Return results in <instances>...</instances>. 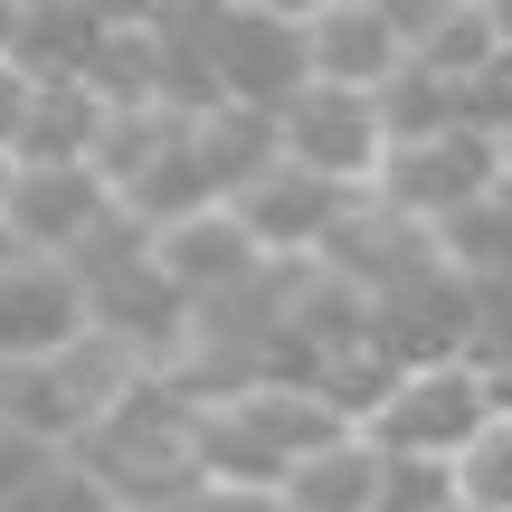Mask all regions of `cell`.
<instances>
[{
    "label": "cell",
    "mask_w": 512,
    "mask_h": 512,
    "mask_svg": "<svg viewBox=\"0 0 512 512\" xmlns=\"http://www.w3.org/2000/svg\"><path fill=\"white\" fill-rule=\"evenodd\" d=\"M152 512H285L275 503V484H228V475H190L171 503H152Z\"/></svg>",
    "instance_id": "obj_20"
},
{
    "label": "cell",
    "mask_w": 512,
    "mask_h": 512,
    "mask_svg": "<svg viewBox=\"0 0 512 512\" xmlns=\"http://www.w3.org/2000/svg\"><path fill=\"white\" fill-rule=\"evenodd\" d=\"M304 48H313V76H332V86H389V67L408 57V38L389 29L370 0H323V10L304 19Z\"/></svg>",
    "instance_id": "obj_10"
},
{
    "label": "cell",
    "mask_w": 512,
    "mask_h": 512,
    "mask_svg": "<svg viewBox=\"0 0 512 512\" xmlns=\"http://www.w3.org/2000/svg\"><path fill=\"white\" fill-rule=\"evenodd\" d=\"M238 10H275V19H313L323 0H238Z\"/></svg>",
    "instance_id": "obj_23"
},
{
    "label": "cell",
    "mask_w": 512,
    "mask_h": 512,
    "mask_svg": "<svg viewBox=\"0 0 512 512\" xmlns=\"http://www.w3.org/2000/svg\"><path fill=\"white\" fill-rule=\"evenodd\" d=\"M29 95H38V76L19 67L10 48H0V152H19V124H29Z\"/></svg>",
    "instance_id": "obj_21"
},
{
    "label": "cell",
    "mask_w": 512,
    "mask_h": 512,
    "mask_svg": "<svg viewBox=\"0 0 512 512\" xmlns=\"http://www.w3.org/2000/svg\"><path fill=\"white\" fill-rule=\"evenodd\" d=\"M200 57H209V86H219V105H266V114L313 76L304 19L238 10V0H219V10L200 19Z\"/></svg>",
    "instance_id": "obj_4"
},
{
    "label": "cell",
    "mask_w": 512,
    "mask_h": 512,
    "mask_svg": "<svg viewBox=\"0 0 512 512\" xmlns=\"http://www.w3.org/2000/svg\"><path fill=\"white\" fill-rule=\"evenodd\" d=\"M114 209L124 200H114V181L95 162H19L10 171V209H0V238L38 247V256H76Z\"/></svg>",
    "instance_id": "obj_5"
},
{
    "label": "cell",
    "mask_w": 512,
    "mask_h": 512,
    "mask_svg": "<svg viewBox=\"0 0 512 512\" xmlns=\"http://www.w3.org/2000/svg\"><path fill=\"white\" fill-rule=\"evenodd\" d=\"M446 512H484V503H465V494H456V503H446Z\"/></svg>",
    "instance_id": "obj_26"
},
{
    "label": "cell",
    "mask_w": 512,
    "mask_h": 512,
    "mask_svg": "<svg viewBox=\"0 0 512 512\" xmlns=\"http://www.w3.org/2000/svg\"><path fill=\"white\" fill-rule=\"evenodd\" d=\"M503 418V389L484 361H465V351H437V361H399V380H389V399L370 408V437L389 446V456H427V465H456L465 446L484 437V427Z\"/></svg>",
    "instance_id": "obj_1"
},
{
    "label": "cell",
    "mask_w": 512,
    "mask_h": 512,
    "mask_svg": "<svg viewBox=\"0 0 512 512\" xmlns=\"http://www.w3.org/2000/svg\"><path fill=\"white\" fill-rule=\"evenodd\" d=\"M456 494H465V503H484V512H512V408H503V418L456 456Z\"/></svg>",
    "instance_id": "obj_17"
},
{
    "label": "cell",
    "mask_w": 512,
    "mask_h": 512,
    "mask_svg": "<svg viewBox=\"0 0 512 512\" xmlns=\"http://www.w3.org/2000/svg\"><path fill=\"white\" fill-rule=\"evenodd\" d=\"M389 484V446L370 437V427H332L323 446H304V456L275 475V503L285 512H370Z\"/></svg>",
    "instance_id": "obj_9"
},
{
    "label": "cell",
    "mask_w": 512,
    "mask_h": 512,
    "mask_svg": "<svg viewBox=\"0 0 512 512\" xmlns=\"http://www.w3.org/2000/svg\"><path fill=\"white\" fill-rule=\"evenodd\" d=\"M380 114H389V143L465 124V114H456V76H437L427 57H399V67H389V86H380Z\"/></svg>",
    "instance_id": "obj_14"
},
{
    "label": "cell",
    "mask_w": 512,
    "mask_h": 512,
    "mask_svg": "<svg viewBox=\"0 0 512 512\" xmlns=\"http://www.w3.org/2000/svg\"><path fill=\"white\" fill-rule=\"evenodd\" d=\"M10 171H19V152H0V209H10Z\"/></svg>",
    "instance_id": "obj_25"
},
{
    "label": "cell",
    "mask_w": 512,
    "mask_h": 512,
    "mask_svg": "<svg viewBox=\"0 0 512 512\" xmlns=\"http://www.w3.org/2000/svg\"><path fill=\"white\" fill-rule=\"evenodd\" d=\"M380 190L389 209H408L418 228H446L456 209H475L484 190H503V143L475 124H446V133H408V143H389L380 162Z\"/></svg>",
    "instance_id": "obj_3"
},
{
    "label": "cell",
    "mask_w": 512,
    "mask_h": 512,
    "mask_svg": "<svg viewBox=\"0 0 512 512\" xmlns=\"http://www.w3.org/2000/svg\"><path fill=\"white\" fill-rule=\"evenodd\" d=\"M351 200H361L351 181H323V171L285 162V152H275V162L256 171L247 190H228V209L247 219V238L266 247V256H323L332 238H342Z\"/></svg>",
    "instance_id": "obj_7"
},
{
    "label": "cell",
    "mask_w": 512,
    "mask_h": 512,
    "mask_svg": "<svg viewBox=\"0 0 512 512\" xmlns=\"http://www.w3.org/2000/svg\"><path fill=\"white\" fill-rule=\"evenodd\" d=\"M95 133H105V95L86 76H38L29 124H19V162H95Z\"/></svg>",
    "instance_id": "obj_11"
},
{
    "label": "cell",
    "mask_w": 512,
    "mask_h": 512,
    "mask_svg": "<svg viewBox=\"0 0 512 512\" xmlns=\"http://www.w3.org/2000/svg\"><path fill=\"white\" fill-rule=\"evenodd\" d=\"M503 181H512V171H503Z\"/></svg>",
    "instance_id": "obj_28"
},
{
    "label": "cell",
    "mask_w": 512,
    "mask_h": 512,
    "mask_svg": "<svg viewBox=\"0 0 512 512\" xmlns=\"http://www.w3.org/2000/svg\"><path fill=\"white\" fill-rule=\"evenodd\" d=\"M494 48H503V38H494V19H484L475 0H456V10H446L437 29H427L418 48H408V57H427L437 76H456V86H465V76H475V67H484Z\"/></svg>",
    "instance_id": "obj_16"
},
{
    "label": "cell",
    "mask_w": 512,
    "mask_h": 512,
    "mask_svg": "<svg viewBox=\"0 0 512 512\" xmlns=\"http://www.w3.org/2000/svg\"><path fill=\"white\" fill-rule=\"evenodd\" d=\"M190 143H200V162H209V181H219V200H228V190H247L256 171L285 152L266 105H200V114H190Z\"/></svg>",
    "instance_id": "obj_12"
},
{
    "label": "cell",
    "mask_w": 512,
    "mask_h": 512,
    "mask_svg": "<svg viewBox=\"0 0 512 512\" xmlns=\"http://www.w3.org/2000/svg\"><path fill=\"white\" fill-rule=\"evenodd\" d=\"M0 512H133V503H124V494H114V484H105V475H95V465L67 446V456H57L48 475L29 484V494H19V503H0Z\"/></svg>",
    "instance_id": "obj_15"
},
{
    "label": "cell",
    "mask_w": 512,
    "mask_h": 512,
    "mask_svg": "<svg viewBox=\"0 0 512 512\" xmlns=\"http://www.w3.org/2000/svg\"><path fill=\"white\" fill-rule=\"evenodd\" d=\"M275 143H285V162L323 171V181H351L370 190L389 162V114L370 86H332V76H304V86L275 105Z\"/></svg>",
    "instance_id": "obj_2"
},
{
    "label": "cell",
    "mask_w": 512,
    "mask_h": 512,
    "mask_svg": "<svg viewBox=\"0 0 512 512\" xmlns=\"http://www.w3.org/2000/svg\"><path fill=\"white\" fill-rule=\"evenodd\" d=\"M370 10H380V19H389V29H399V38H408V48H418V38H427V29H437V19H446V10H456V0H370Z\"/></svg>",
    "instance_id": "obj_22"
},
{
    "label": "cell",
    "mask_w": 512,
    "mask_h": 512,
    "mask_svg": "<svg viewBox=\"0 0 512 512\" xmlns=\"http://www.w3.org/2000/svg\"><path fill=\"white\" fill-rule=\"evenodd\" d=\"M95 323V294L76 275V256H38V247H0V351L10 361H48Z\"/></svg>",
    "instance_id": "obj_6"
},
{
    "label": "cell",
    "mask_w": 512,
    "mask_h": 512,
    "mask_svg": "<svg viewBox=\"0 0 512 512\" xmlns=\"http://www.w3.org/2000/svg\"><path fill=\"white\" fill-rule=\"evenodd\" d=\"M57 456H67V446H57V437H38V427L0 418V503H19V494H29V484L48 475Z\"/></svg>",
    "instance_id": "obj_19"
},
{
    "label": "cell",
    "mask_w": 512,
    "mask_h": 512,
    "mask_svg": "<svg viewBox=\"0 0 512 512\" xmlns=\"http://www.w3.org/2000/svg\"><path fill=\"white\" fill-rule=\"evenodd\" d=\"M152 256H162V275L190 294V313L200 304H219V294H238L256 266H266V247L247 238V219L228 200H209V209H190V219H171V228H152Z\"/></svg>",
    "instance_id": "obj_8"
},
{
    "label": "cell",
    "mask_w": 512,
    "mask_h": 512,
    "mask_svg": "<svg viewBox=\"0 0 512 512\" xmlns=\"http://www.w3.org/2000/svg\"><path fill=\"white\" fill-rule=\"evenodd\" d=\"M503 171H512V133H503Z\"/></svg>",
    "instance_id": "obj_27"
},
{
    "label": "cell",
    "mask_w": 512,
    "mask_h": 512,
    "mask_svg": "<svg viewBox=\"0 0 512 512\" xmlns=\"http://www.w3.org/2000/svg\"><path fill=\"white\" fill-rule=\"evenodd\" d=\"M437 256L456 275H512V181L484 190L475 209H456V219L437 228Z\"/></svg>",
    "instance_id": "obj_13"
},
{
    "label": "cell",
    "mask_w": 512,
    "mask_h": 512,
    "mask_svg": "<svg viewBox=\"0 0 512 512\" xmlns=\"http://www.w3.org/2000/svg\"><path fill=\"white\" fill-rule=\"evenodd\" d=\"M475 10H484V19H494V38H503V48H512V0H475Z\"/></svg>",
    "instance_id": "obj_24"
},
{
    "label": "cell",
    "mask_w": 512,
    "mask_h": 512,
    "mask_svg": "<svg viewBox=\"0 0 512 512\" xmlns=\"http://www.w3.org/2000/svg\"><path fill=\"white\" fill-rule=\"evenodd\" d=\"M456 114H465L475 133H494V143L512 133V48H494V57H484V67L456 86Z\"/></svg>",
    "instance_id": "obj_18"
}]
</instances>
